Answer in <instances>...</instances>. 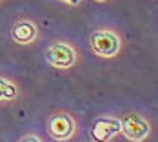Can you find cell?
Masks as SVG:
<instances>
[{"instance_id":"obj_1","label":"cell","mask_w":158,"mask_h":142,"mask_svg":"<svg viewBox=\"0 0 158 142\" xmlns=\"http://www.w3.org/2000/svg\"><path fill=\"white\" fill-rule=\"evenodd\" d=\"M122 37L114 29H96L89 37V49L100 58H113L122 51Z\"/></svg>"},{"instance_id":"obj_2","label":"cell","mask_w":158,"mask_h":142,"mask_svg":"<svg viewBox=\"0 0 158 142\" xmlns=\"http://www.w3.org/2000/svg\"><path fill=\"white\" fill-rule=\"evenodd\" d=\"M44 58L49 66L56 67V69H71L78 62V51L77 47L67 44V42H55L44 51Z\"/></svg>"},{"instance_id":"obj_3","label":"cell","mask_w":158,"mask_h":142,"mask_svg":"<svg viewBox=\"0 0 158 142\" xmlns=\"http://www.w3.org/2000/svg\"><path fill=\"white\" fill-rule=\"evenodd\" d=\"M120 126H122V135L131 142H143L147 140L153 133V126L147 118H143L138 113H126L120 118Z\"/></svg>"},{"instance_id":"obj_4","label":"cell","mask_w":158,"mask_h":142,"mask_svg":"<svg viewBox=\"0 0 158 142\" xmlns=\"http://www.w3.org/2000/svg\"><path fill=\"white\" fill-rule=\"evenodd\" d=\"M48 133L51 135V139L58 142L71 140L77 133V120L69 113H55L48 122Z\"/></svg>"},{"instance_id":"obj_5","label":"cell","mask_w":158,"mask_h":142,"mask_svg":"<svg viewBox=\"0 0 158 142\" xmlns=\"http://www.w3.org/2000/svg\"><path fill=\"white\" fill-rule=\"evenodd\" d=\"M122 131L120 118L116 117H100L93 122L89 129V137L93 142H109L114 135Z\"/></svg>"},{"instance_id":"obj_6","label":"cell","mask_w":158,"mask_h":142,"mask_svg":"<svg viewBox=\"0 0 158 142\" xmlns=\"http://www.w3.org/2000/svg\"><path fill=\"white\" fill-rule=\"evenodd\" d=\"M11 38L20 46H29L38 38V28L29 18H20L11 28Z\"/></svg>"},{"instance_id":"obj_7","label":"cell","mask_w":158,"mask_h":142,"mask_svg":"<svg viewBox=\"0 0 158 142\" xmlns=\"http://www.w3.org/2000/svg\"><path fill=\"white\" fill-rule=\"evenodd\" d=\"M20 97V89L15 80L0 77V102H11Z\"/></svg>"},{"instance_id":"obj_8","label":"cell","mask_w":158,"mask_h":142,"mask_svg":"<svg viewBox=\"0 0 158 142\" xmlns=\"http://www.w3.org/2000/svg\"><path fill=\"white\" fill-rule=\"evenodd\" d=\"M20 142H42V139L38 137V135H24Z\"/></svg>"},{"instance_id":"obj_9","label":"cell","mask_w":158,"mask_h":142,"mask_svg":"<svg viewBox=\"0 0 158 142\" xmlns=\"http://www.w3.org/2000/svg\"><path fill=\"white\" fill-rule=\"evenodd\" d=\"M64 4H65V6H73V7H77L80 2L78 0H67V2H64Z\"/></svg>"}]
</instances>
